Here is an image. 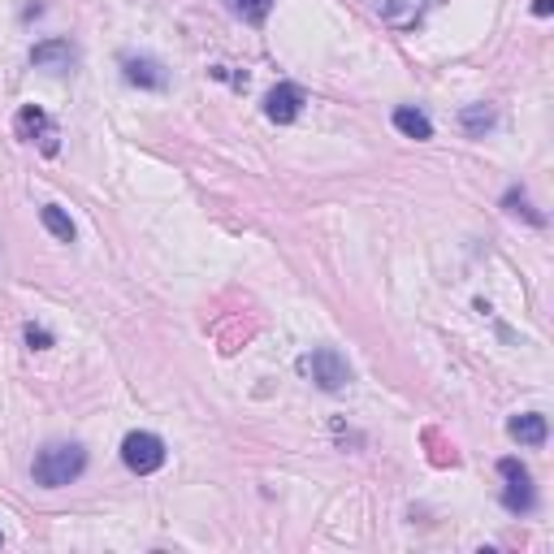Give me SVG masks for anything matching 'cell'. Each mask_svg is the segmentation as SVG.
Returning <instances> with one entry per match:
<instances>
[{"label":"cell","instance_id":"3","mask_svg":"<svg viewBox=\"0 0 554 554\" xmlns=\"http://www.w3.org/2000/svg\"><path fill=\"white\" fill-rule=\"evenodd\" d=\"M122 459L130 472H139V477H148V472H161L165 468V442L156 438V433H126L122 442Z\"/></svg>","mask_w":554,"mask_h":554},{"label":"cell","instance_id":"4","mask_svg":"<svg viewBox=\"0 0 554 554\" xmlns=\"http://www.w3.org/2000/svg\"><path fill=\"white\" fill-rule=\"evenodd\" d=\"M13 130H18V139H26V143L39 139V148L48 156L57 152V126H52V117L44 109H35V104H26V109L13 117Z\"/></svg>","mask_w":554,"mask_h":554},{"label":"cell","instance_id":"9","mask_svg":"<svg viewBox=\"0 0 554 554\" xmlns=\"http://www.w3.org/2000/svg\"><path fill=\"white\" fill-rule=\"evenodd\" d=\"M507 433L516 438L520 446H542L546 442V416L542 412H524V416H511L507 420Z\"/></svg>","mask_w":554,"mask_h":554},{"label":"cell","instance_id":"7","mask_svg":"<svg viewBox=\"0 0 554 554\" xmlns=\"http://www.w3.org/2000/svg\"><path fill=\"white\" fill-rule=\"evenodd\" d=\"M31 65L48 74H65L74 65V44L70 39H44V44L31 48Z\"/></svg>","mask_w":554,"mask_h":554},{"label":"cell","instance_id":"12","mask_svg":"<svg viewBox=\"0 0 554 554\" xmlns=\"http://www.w3.org/2000/svg\"><path fill=\"white\" fill-rule=\"evenodd\" d=\"M39 221H44V230L52 234V239H61V243H74V221L65 217L57 204H44V208H39Z\"/></svg>","mask_w":554,"mask_h":554},{"label":"cell","instance_id":"16","mask_svg":"<svg viewBox=\"0 0 554 554\" xmlns=\"http://www.w3.org/2000/svg\"><path fill=\"white\" fill-rule=\"evenodd\" d=\"M26 342H31L35 351H48L52 347V334H48L44 325H26Z\"/></svg>","mask_w":554,"mask_h":554},{"label":"cell","instance_id":"2","mask_svg":"<svg viewBox=\"0 0 554 554\" xmlns=\"http://www.w3.org/2000/svg\"><path fill=\"white\" fill-rule=\"evenodd\" d=\"M299 373L308 377V381H316L325 394H338V390H347L351 386V364H347V355L342 351H334V347H316V351H308L299 360Z\"/></svg>","mask_w":554,"mask_h":554},{"label":"cell","instance_id":"10","mask_svg":"<svg viewBox=\"0 0 554 554\" xmlns=\"http://www.w3.org/2000/svg\"><path fill=\"white\" fill-rule=\"evenodd\" d=\"M273 5H277V0H226V9L239 22H247V26H265L269 13H273Z\"/></svg>","mask_w":554,"mask_h":554},{"label":"cell","instance_id":"15","mask_svg":"<svg viewBox=\"0 0 554 554\" xmlns=\"http://www.w3.org/2000/svg\"><path fill=\"white\" fill-rule=\"evenodd\" d=\"M498 472H503L507 481H529V468H524L520 459H498Z\"/></svg>","mask_w":554,"mask_h":554},{"label":"cell","instance_id":"1","mask_svg":"<svg viewBox=\"0 0 554 554\" xmlns=\"http://www.w3.org/2000/svg\"><path fill=\"white\" fill-rule=\"evenodd\" d=\"M83 472H87V451L78 442H48L31 464V477L44 490H61V485L78 481Z\"/></svg>","mask_w":554,"mask_h":554},{"label":"cell","instance_id":"13","mask_svg":"<svg viewBox=\"0 0 554 554\" xmlns=\"http://www.w3.org/2000/svg\"><path fill=\"white\" fill-rule=\"evenodd\" d=\"M494 122H498V113L490 109V104H472V109L459 113V126H464L468 135H485V130H490Z\"/></svg>","mask_w":554,"mask_h":554},{"label":"cell","instance_id":"17","mask_svg":"<svg viewBox=\"0 0 554 554\" xmlns=\"http://www.w3.org/2000/svg\"><path fill=\"white\" fill-rule=\"evenodd\" d=\"M503 204L511 208V213H524V217H533V226H542V217H537V213H529V204H524V195H520V191H511Z\"/></svg>","mask_w":554,"mask_h":554},{"label":"cell","instance_id":"8","mask_svg":"<svg viewBox=\"0 0 554 554\" xmlns=\"http://www.w3.org/2000/svg\"><path fill=\"white\" fill-rule=\"evenodd\" d=\"M429 0H373V13L390 26H412Z\"/></svg>","mask_w":554,"mask_h":554},{"label":"cell","instance_id":"5","mask_svg":"<svg viewBox=\"0 0 554 554\" xmlns=\"http://www.w3.org/2000/svg\"><path fill=\"white\" fill-rule=\"evenodd\" d=\"M303 104H308V96H303L299 83H277L265 96V117L277 122V126H290L303 113Z\"/></svg>","mask_w":554,"mask_h":554},{"label":"cell","instance_id":"18","mask_svg":"<svg viewBox=\"0 0 554 554\" xmlns=\"http://www.w3.org/2000/svg\"><path fill=\"white\" fill-rule=\"evenodd\" d=\"M550 9H554V0H537V5H533L537 18H550Z\"/></svg>","mask_w":554,"mask_h":554},{"label":"cell","instance_id":"6","mask_svg":"<svg viewBox=\"0 0 554 554\" xmlns=\"http://www.w3.org/2000/svg\"><path fill=\"white\" fill-rule=\"evenodd\" d=\"M122 74H126L130 87H143V91H165L169 87V74H165V65L156 57H126Z\"/></svg>","mask_w":554,"mask_h":554},{"label":"cell","instance_id":"14","mask_svg":"<svg viewBox=\"0 0 554 554\" xmlns=\"http://www.w3.org/2000/svg\"><path fill=\"white\" fill-rule=\"evenodd\" d=\"M503 507L516 511V516H524V511H533V485L529 481H511L507 494H503Z\"/></svg>","mask_w":554,"mask_h":554},{"label":"cell","instance_id":"19","mask_svg":"<svg viewBox=\"0 0 554 554\" xmlns=\"http://www.w3.org/2000/svg\"><path fill=\"white\" fill-rule=\"evenodd\" d=\"M0 542H5V537H0Z\"/></svg>","mask_w":554,"mask_h":554},{"label":"cell","instance_id":"11","mask_svg":"<svg viewBox=\"0 0 554 554\" xmlns=\"http://www.w3.org/2000/svg\"><path fill=\"white\" fill-rule=\"evenodd\" d=\"M394 130H403L407 139H433V122L420 109H394Z\"/></svg>","mask_w":554,"mask_h":554}]
</instances>
